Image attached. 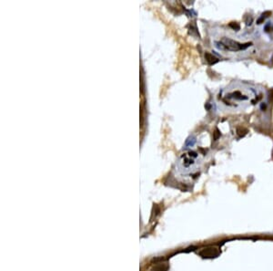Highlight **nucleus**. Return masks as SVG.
<instances>
[{
    "label": "nucleus",
    "instance_id": "nucleus-1",
    "mask_svg": "<svg viewBox=\"0 0 273 271\" xmlns=\"http://www.w3.org/2000/svg\"><path fill=\"white\" fill-rule=\"evenodd\" d=\"M216 44L219 48H226L231 51H239L242 49H246L247 48L252 45L251 42H249L246 44H240L233 39H228V38H222L219 42H216Z\"/></svg>",
    "mask_w": 273,
    "mask_h": 271
},
{
    "label": "nucleus",
    "instance_id": "nucleus-9",
    "mask_svg": "<svg viewBox=\"0 0 273 271\" xmlns=\"http://www.w3.org/2000/svg\"><path fill=\"white\" fill-rule=\"evenodd\" d=\"M270 28H271V24H267V25L265 26V31H266V32H269V31H270V30H269Z\"/></svg>",
    "mask_w": 273,
    "mask_h": 271
},
{
    "label": "nucleus",
    "instance_id": "nucleus-5",
    "mask_svg": "<svg viewBox=\"0 0 273 271\" xmlns=\"http://www.w3.org/2000/svg\"><path fill=\"white\" fill-rule=\"evenodd\" d=\"M237 133L239 137H244L247 133H248V130L242 127H238L237 128Z\"/></svg>",
    "mask_w": 273,
    "mask_h": 271
},
{
    "label": "nucleus",
    "instance_id": "nucleus-2",
    "mask_svg": "<svg viewBox=\"0 0 273 271\" xmlns=\"http://www.w3.org/2000/svg\"><path fill=\"white\" fill-rule=\"evenodd\" d=\"M199 254L203 258H214L220 254V251L219 250V248L215 246H208L200 250Z\"/></svg>",
    "mask_w": 273,
    "mask_h": 271
},
{
    "label": "nucleus",
    "instance_id": "nucleus-7",
    "mask_svg": "<svg viewBox=\"0 0 273 271\" xmlns=\"http://www.w3.org/2000/svg\"><path fill=\"white\" fill-rule=\"evenodd\" d=\"M230 28H232L234 30H237V31L240 29V27H239V25L238 24V23H234V22H232V23H230Z\"/></svg>",
    "mask_w": 273,
    "mask_h": 271
},
{
    "label": "nucleus",
    "instance_id": "nucleus-4",
    "mask_svg": "<svg viewBox=\"0 0 273 271\" xmlns=\"http://www.w3.org/2000/svg\"><path fill=\"white\" fill-rule=\"evenodd\" d=\"M169 270V265L166 263H159L158 265H156L153 269L152 271H168Z\"/></svg>",
    "mask_w": 273,
    "mask_h": 271
},
{
    "label": "nucleus",
    "instance_id": "nucleus-3",
    "mask_svg": "<svg viewBox=\"0 0 273 271\" xmlns=\"http://www.w3.org/2000/svg\"><path fill=\"white\" fill-rule=\"evenodd\" d=\"M205 59H206V60L208 61V63L210 64V65L216 64V63H218V62L219 61V59L218 58H216L215 56H213L212 54H210V53H208V52H207V53L205 54Z\"/></svg>",
    "mask_w": 273,
    "mask_h": 271
},
{
    "label": "nucleus",
    "instance_id": "nucleus-8",
    "mask_svg": "<svg viewBox=\"0 0 273 271\" xmlns=\"http://www.w3.org/2000/svg\"><path fill=\"white\" fill-rule=\"evenodd\" d=\"M264 19H265L264 17H260V18H259V19L257 20V24H261V23H262V22L264 21Z\"/></svg>",
    "mask_w": 273,
    "mask_h": 271
},
{
    "label": "nucleus",
    "instance_id": "nucleus-6",
    "mask_svg": "<svg viewBox=\"0 0 273 271\" xmlns=\"http://www.w3.org/2000/svg\"><path fill=\"white\" fill-rule=\"evenodd\" d=\"M221 136V133H220V132H219V130L218 129V128H216V130H215V132H214V140L215 141H217L219 137Z\"/></svg>",
    "mask_w": 273,
    "mask_h": 271
},
{
    "label": "nucleus",
    "instance_id": "nucleus-10",
    "mask_svg": "<svg viewBox=\"0 0 273 271\" xmlns=\"http://www.w3.org/2000/svg\"><path fill=\"white\" fill-rule=\"evenodd\" d=\"M261 108H262V109H265V108H266V106L262 104V105H261Z\"/></svg>",
    "mask_w": 273,
    "mask_h": 271
}]
</instances>
